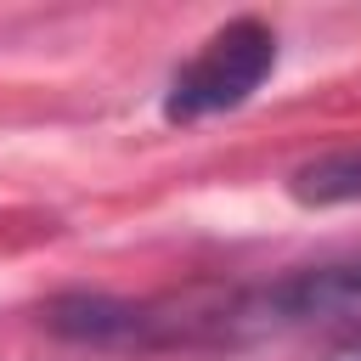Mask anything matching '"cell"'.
<instances>
[{
    "label": "cell",
    "mask_w": 361,
    "mask_h": 361,
    "mask_svg": "<svg viewBox=\"0 0 361 361\" xmlns=\"http://www.w3.org/2000/svg\"><path fill=\"white\" fill-rule=\"evenodd\" d=\"M327 361H361V338H350V344H338Z\"/></svg>",
    "instance_id": "cell-5"
},
{
    "label": "cell",
    "mask_w": 361,
    "mask_h": 361,
    "mask_svg": "<svg viewBox=\"0 0 361 361\" xmlns=\"http://www.w3.org/2000/svg\"><path fill=\"white\" fill-rule=\"evenodd\" d=\"M51 333L73 338V344H147L152 338V310L130 305V299H107V293H68L45 310Z\"/></svg>",
    "instance_id": "cell-3"
},
{
    "label": "cell",
    "mask_w": 361,
    "mask_h": 361,
    "mask_svg": "<svg viewBox=\"0 0 361 361\" xmlns=\"http://www.w3.org/2000/svg\"><path fill=\"white\" fill-rule=\"evenodd\" d=\"M231 316H243L254 327H305V322L361 316V248L338 254V259H322V265H305V271L259 288Z\"/></svg>",
    "instance_id": "cell-2"
},
{
    "label": "cell",
    "mask_w": 361,
    "mask_h": 361,
    "mask_svg": "<svg viewBox=\"0 0 361 361\" xmlns=\"http://www.w3.org/2000/svg\"><path fill=\"white\" fill-rule=\"evenodd\" d=\"M276 68V28L259 17H231L226 28H214L203 39V51L169 79L164 96V118L169 124H197L214 113L243 107Z\"/></svg>",
    "instance_id": "cell-1"
},
{
    "label": "cell",
    "mask_w": 361,
    "mask_h": 361,
    "mask_svg": "<svg viewBox=\"0 0 361 361\" xmlns=\"http://www.w3.org/2000/svg\"><path fill=\"white\" fill-rule=\"evenodd\" d=\"M288 192L310 209H333V203H361V147H338L322 158H305L288 175Z\"/></svg>",
    "instance_id": "cell-4"
}]
</instances>
